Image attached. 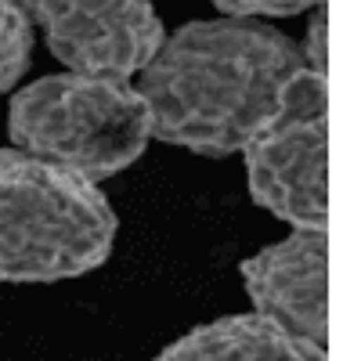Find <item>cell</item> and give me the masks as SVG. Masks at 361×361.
<instances>
[{
  "label": "cell",
  "instance_id": "obj_4",
  "mask_svg": "<svg viewBox=\"0 0 361 361\" xmlns=\"http://www.w3.org/2000/svg\"><path fill=\"white\" fill-rule=\"evenodd\" d=\"M250 195L293 228H329V83L307 69L293 98L243 148Z\"/></svg>",
  "mask_w": 361,
  "mask_h": 361
},
{
  "label": "cell",
  "instance_id": "obj_9",
  "mask_svg": "<svg viewBox=\"0 0 361 361\" xmlns=\"http://www.w3.org/2000/svg\"><path fill=\"white\" fill-rule=\"evenodd\" d=\"M217 11L231 15V18H250V15H267V18H289L300 11L322 8L325 0H209Z\"/></svg>",
  "mask_w": 361,
  "mask_h": 361
},
{
  "label": "cell",
  "instance_id": "obj_2",
  "mask_svg": "<svg viewBox=\"0 0 361 361\" xmlns=\"http://www.w3.org/2000/svg\"><path fill=\"white\" fill-rule=\"evenodd\" d=\"M116 214L66 166L0 148V282H62L109 260Z\"/></svg>",
  "mask_w": 361,
  "mask_h": 361
},
{
  "label": "cell",
  "instance_id": "obj_1",
  "mask_svg": "<svg viewBox=\"0 0 361 361\" xmlns=\"http://www.w3.org/2000/svg\"><path fill=\"white\" fill-rule=\"evenodd\" d=\"M311 66L286 33L250 18L188 22L141 69L152 137L199 156H231L275 119Z\"/></svg>",
  "mask_w": 361,
  "mask_h": 361
},
{
  "label": "cell",
  "instance_id": "obj_5",
  "mask_svg": "<svg viewBox=\"0 0 361 361\" xmlns=\"http://www.w3.org/2000/svg\"><path fill=\"white\" fill-rule=\"evenodd\" d=\"M76 76L130 80L166 40L152 0H15Z\"/></svg>",
  "mask_w": 361,
  "mask_h": 361
},
{
  "label": "cell",
  "instance_id": "obj_6",
  "mask_svg": "<svg viewBox=\"0 0 361 361\" xmlns=\"http://www.w3.org/2000/svg\"><path fill=\"white\" fill-rule=\"evenodd\" d=\"M243 286L257 314L279 322L300 340H329V235L296 228L289 238L243 260Z\"/></svg>",
  "mask_w": 361,
  "mask_h": 361
},
{
  "label": "cell",
  "instance_id": "obj_10",
  "mask_svg": "<svg viewBox=\"0 0 361 361\" xmlns=\"http://www.w3.org/2000/svg\"><path fill=\"white\" fill-rule=\"evenodd\" d=\"M322 8H314V22H311V58H307V66L325 76V11Z\"/></svg>",
  "mask_w": 361,
  "mask_h": 361
},
{
  "label": "cell",
  "instance_id": "obj_8",
  "mask_svg": "<svg viewBox=\"0 0 361 361\" xmlns=\"http://www.w3.org/2000/svg\"><path fill=\"white\" fill-rule=\"evenodd\" d=\"M33 54V25L15 0H0V94L29 69Z\"/></svg>",
  "mask_w": 361,
  "mask_h": 361
},
{
  "label": "cell",
  "instance_id": "obj_3",
  "mask_svg": "<svg viewBox=\"0 0 361 361\" xmlns=\"http://www.w3.org/2000/svg\"><path fill=\"white\" fill-rule=\"evenodd\" d=\"M8 134L29 156L105 180L141 159L152 123L141 94L123 80L58 73L15 90Z\"/></svg>",
  "mask_w": 361,
  "mask_h": 361
},
{
  "label": "cell",
  "instance_id": "obj_7",
  "mask_svg": "<svg viewBox=\"0 0 361 361\" xmlns=\"http://www.w3.org/2000/svg\"><path fill=\"white\" fill-rule=\"evenodd\" d=\"M156 361H329L325 347L300 340L264 314H228L173 340Z\"/></svg>",
  "mask_w": 361,
  "mask_h": 361
}]
</instances>
